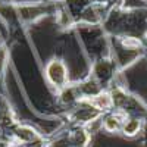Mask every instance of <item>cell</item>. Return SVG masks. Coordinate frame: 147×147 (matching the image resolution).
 <instances>
[{
  "mask_svg": "<svg viewBox=\"0 0 147 147\" xmlns=\"http://www.w3.org/2000/svg\"><path fill=\"white\" fill-rule=\"evenodd\" d=\"M122 122H124L122 116H119V115H109V116L105 119V122H103V127H105L107 131L113 132V131L121 129Z\"/></svg>",
  "mask_w": 147,
  "mask_h": 147,
  "instance_id": "277c9868",
  "label": "cell"
},
{
  "mask_svg": "<svg viewBox=\"0 0 147 147\" xmlns=\"http://www.w3.org/2000/svg\"><path fill=\"white\" fill-rule=\"evenodd\" d=\"M46 77L49 80L53 87H56L57 90H63L68 81H69V75H68V69L66 65L62 62L60 59H52L50 62L46 66Z\"/></svg>",
  "mask_w": 147,
  "mask_h": 147,
  "instance_id": "6da1fadb",
  "label": "cell"
},
{
  "mask_svg": "<svg viewBox=\"0 0 147 147\" xmlns=\"http://www.w3.org/2000/svg\"><path fill=\"white\" fill-rule=\"evenodd\" d=\"M15 137L18 138L19 143H24V144H32L34 141L40 140L38 132L31 127H18L15 129Z\"/></svg>",
  "mask_w": 147,
  "mask_h": 147,
  "instance_id": "7a4b0ae2",
  "label": "cell"
},
{
  "mask_svg": "<svg viewBox=\"0 0 147 147\" xmlns=\"http://www.w3.org/2000/svg\"><path fill=\"white\" fill-rule=\"evenodd\" d=\"M140 127H141V122L137 119V118H129V119H124L122 122V127H121V131L125 134L128 137H132L140 131Z\"/></svg>",
  "mask_w": 147,
  "mask_h": 147,
  "instance_id": "3957f363",
  "label": "cell"
}]
</instances>
